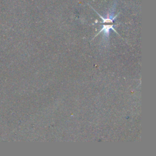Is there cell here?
<instances>
[{
	"instance_id": "obj_1",
	"label": "cell",
	"mask_w": 156,
	"mask_h": 156,
	"mask_svg": "<svg viewBox=\"0 0 156 156\" xmlns=\"http://www.w3.org/2000/svg\"><path fill=\"white\" fill-rule=\"evenodd\" d=\"M102 24H102V27L101 31L95 36V37H96L98 35H99L102 32H104V35L108 37L109 35V33H110V31L111 29L114 31L117 34H118V32H117V31H116V30L114 28L115 26V24H114V23H102Z\"/></svg>"
}]
</instances>
